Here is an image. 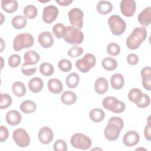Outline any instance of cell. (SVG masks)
<instances>
[{
	"label": "cell",
	"instance_id": "1",
	"mask_svg": "<svg viewBox=\"0 0 151 151\" xmlns=\"http://www.w3.org/2000/svg\"><path fill=\"white\" fill-rule=\"evenodd\" d=\"M124 127L123 120L119 117H111L104 129V136L109 141L116 140Z\"/></svg>",
	"mask_w": 151,
	"mask_h": 151
},
{
	"label": "cell",
	"instance_id": "2",
	"mask_svg": "<svg viewBox=\"0 0 151 151\" xmlns=\"http://www.w3.org/2000/svg\"><path fill=\"white\" fill-rule=\"evenodd\" d=\"M146 37L147 31L145 27H136L127 38L126 41V45L130 50L137 49L146 40Z\"/></svg>",
	"mask_w": 151,
	"mask_h": 151
},
{
	"label": "cell",
	"instance_id": "3",
	"mask_svg": "<svg viewBox=\"0 0 151 151\" xmlns=\"http://www.w3.org/2000/svg\"><path fill=\"white\" fill-rule=\"evenodd\" d=\"M63 38L66 42L77 45L83 41L84 34L81 29L73 26H68L66 27V31Z\"/></svg>",
	"mask_w": 151,
	"mask_h": 151
},
{
	"label": "cell",
	"instance_id": "4",
	"mask_svg": "<svg viewBox=\"0 0 151 151\" xmlns=\"http://www.w3.org/2000/svg\"><path fill=\"white\" fill-rule=\"evenodd\" d=\"M34 43L32 35L28 33H22L17 35L13 41V48L16 51L23 48H31Z\"/></svg>",
	"mask_w": 151,
	"mask_h": 151
},
{
	"label": "cell",
	"instance_id": "5",
	"mask_svg": "<svg viewBox=\"0 0 151 151\" xmlns=\"http://www.w3.org/2000/svg\"><path fill=\"white\" fill-rule=\"evenodd\" d=\"M102 106L105 109L110 110L114 113H121L126 109L124 102L113 96L105 97L102 101Z\"/></svg>",
	"mask_w": 151,
	"mask_h": 151
},
{
	"label": "cell",
	"instance_id": "6",
	"mask_svg": "<svg viewBox=\"0 0 151 151\" xmlns=\"http://www.w3.org/2000/svg\"><path fill=\"white\" fill-rule=\"evenodd\" d=\"M108 24L111 32L114 35H122L126 28V22L117 15H111L108 19Z\"/></svg>",
	"mask_w": 151,
	"mask_h": 151
},
{
	"label": "cell",
	"instance_id": "7",
	"mask_svg": "<svg viewBox=\"0 0 151 151\" xmlns=\"http://www.w3.org/2000/svg\"><path fill=\"white\" fill-rule=\"evenodd\" d=\"M70 143L74 148L87 150L91 146L92 142L91 139L83 133H77L74 134L70 139Z\"/></svg>",
	"mask_w": 151,
	"mask_h": 151
},
{
	"label": "cell",
	"instance_id": "8",
	"mask_svg": "<svg viewBox=\"0 0 151 151\" xmlns=\"http://www.w3.org/2000/svg\"><path fill=\"white\" fill-rule=\"evenodd\" d=\"M96 57L93 54L87 53L82 58L77 60L76 66L81 72L86 73L96 65Z\"/></svg>",
	"mask_w": 151,
	"mask_h": 151
},
{
	"label": "cell",
	"instance_id": "9",
	"mask_svg": "<svg viewBox=\"0 0 151 151\" xmlns=\"http://www.w3.org/2000/svg\"><path fill=\"white\" fill-rule=\"evenodd\" d=\"M12 138L15 143L21 147H26L30 143L29 136L27 131L22 128H19L13 132Z\"/></svg>",
	"mask_w": 151,
	"mask_h": 151
},
{
	"label": "cell",
	"instance_id": "10",
	"mask_svg": "<svg viewBox=\"0 0 151 151\" xmlns=\"http://www.w3.org/2000/svg\"><path fill=\"white\" fill-rule=\"evenodd\" d=\"M68 15L72 26L80 29L83 26V12L78 8H73L69 11Z\"/></svg>",
	"mask_w": 151,
	"mask_h": 151
},
{
	"label": "cell",
	"instance_id": "11",
	"mask_svg": "<svg viewBox=\"0 0 151 151\" xmlns=\"http://www.w3.org/2000/svg\"><path fill=\"white\" fill-rule=\"evenodd\" d=\"M58 9L57 6L51 5L45 6L43 9L42 20L47 24L54 22L58 15Z\"/></svg>",
	"mask_w": 151,
	"mask_h": 151
},
{
	"label": "cell",
	"instance_id": "12",
	"mask_svg": "<svg viewBox=\"0 0 151 151\" xmlns=\"http://www.w3.org/2000/svg\"><path fill=\"white\" fill-rule=\"evenodd\" d=\"M120 8L122 14L127 17L133 16L136 11V3L134 0H122Z\"/></svg>",
	"mask_w": 151,
	"mask_h": 151
},
{
	"label": "cell",
	"instance_id": "13",
	"mask_svg": "<svg viewBox=\"0 0 151 151\" xmlns=\"http://www.w3.org/2000/svg\"><path fill=\"white\" fill-rule=\"evenodd\" d=\"M54 138V134L52 129L48 127L44 126L40 129L38 132V139L40 142L44 145L50 143Z\"/></svg>",
	"mask_w": 151,
	"mask_h": 151
},
{
	"label": "cell",
	"instance_id": "14",
	"mask_svg": "<svg viewBox=\"0 0 151 151\" xmlns=\"http://www.w3.org/2000/svg\"><path fill=\"white\" fill-rule=\"evenodd\" d=\"M140 140V136L138 133L134 130L127 132L123 137V143L128 147H132L137 145Z\"/></svg>",
	"mask_w": 151,
	"mask_h": 151
},
{
	"label": "cell",
	"instance_id": "15",
	"mask_svg": "<svg viewBox=\"0 0 151 151\" xmlns=\"http://www.w3.org/2000/svg\"><path fill=\"white\" fill-rule=\"evenodd\" d=\"M38 42L44 48H50L54 44V38L49 31H44L38 35Z\"/></svg>",
	"mask_w": 151,
	"mask_h": 151
},
{
	"label": "cell",
	"instance_id": "16",
	"mask_svg": "<svg viewBox=\"0 0 151 151\" xmlns=\"http://www.w3.org/2000/svg\"><path fill=\"white\" fill-rule=\"evenodd\" d=\"M142 78V85L145 89L150 91L151 90V68L150 67H143L140 71Z\"/></svg>",
	"mask_w": 151,
	"mask_h": 151
},
{
	"label": "cell",
	"instance_id": "17",
	"mask_svg": "<svg viewBox=\"0 0 151 151\" xmlns=\"http://www.w3.org/2000/svg\"><path fill=\"white\" fill-rule=\"evenodd\" d=\"M139 22L143 27H147L151 22V7L145 8L141 11L137 17Z\"/></svg>",
	"mask_w": 151,
	"mask_h": 151
},
{
	"label": "cell",
	"instance_id": "18",
	"mask_svg": "<svg viewBox=\"0 0 151 151\" xmlns=\"http://www.w3.org/2000/svg\"><path fill=\"white\" fill-rule=\"evenodd\" d=\"M5 119L8 124L11 126H16L20 123L22 120V116L17 110H12L7 112Z\"/></svg>",
	"mask_w": 151,
	"mask_h": 151
},
{
	"label": "cell",
	"instance_id": "19",
	"mask_svg": "<svg viewBox=\"0 0 151 151\" xmlns=\"http://www.w3.org/2000/svg\"><path fill=\"white\" fill-rule=\"evenodd\" d=\"M24 64L27 65H35L40 60V56L38 53L34 50H28L24 55Z\"/></svg>",
	"mask_w": 151,
	"mask_h": 151
},
{
	"label": "cell",
	"instance_id": "20",
	"mask_svg": "<svg viewBox=\"0 0 151 151\" xmlns=\"http://www.w3.org/2000/svg\"><path fill=\"white\" fill-rule=\"evenodd\" d=\"M48 88L54 94H60L63 90L62 82L57 78H51L48 81Z\"/></svg>",
	"mask_w": 151,
	"mask_h": 151
},
{
	"label": "cell",
	"instance_id": "21",
	"mask_svg": "<svg viewBox=\"0 0 151 151\" xmlns=\"http://www.w3.org/2000/svg\"><path fill=\"white\" fill-rule=\"evenodd\" d=\"M94 88L97 94H103L105 93L109 88V84L107 79L104 77L98 78L94 83Z\"/></svg>",
	"mask_w": 151,
	"mask_h": 151
},
{
	"label": "cell",
	"instance_id": "22",
	"mask_svg": "<svg viewBox=\"0 0 151 151\" xmlns=\"http://www.w3.org/2000/svg\"><path fill=\"white\" fill-rule=\"evenodd\" d=\"M44 87L42 80L40 77H33L28 82V87L31 91L34 93L40 92Z\"/></svg>",
	"mask_w": 151,
	"mask_h": 151
},
{
	"label": "cell",
	"instance_id": "23",
	"mask_svg": "<svg viewBox=\"0 0 151 151\" xmlns=\"http://www.w3.org/2000/svg\"><path fill=\"white\" fill-rule=\"evenodd\" d=\"M124 84V79L120 73H116L112 75L110 78V84L113 89L120 90Z\"/></svg>",
	"mask_w": 151,
	"mask_h": 151
},
{
	"label": "cell",
	"instance_id": "24",
	"mask_svg": "<svg viewBox=\"0 0 151 151\" xmlns=\"http://www.w3.org/2000/svg\"><path fill=\"white\" fill-rule=\"evenodd\" d=\"M97 12L101 15H107L110 13L113 9V5L110 1H100L96 6Z\"/></svg>",
	"mask_w": 151,
	"mask_h": 151
},
{
	"label": "cell",
	"instance_id": "25",
	"mask_svg": "<svg viewBox=\"0 0 151 151\" xmlns=\"http://www.w3.org/2000/svg\"><path fill=\"white\" fill-rule=\"evenodd\" d=\"M77 100V95L72 91H65L61 96V101L65 105H72Z\"/></svg>",
	"mask_w": 151,
	"mask_h": 151
},
{
	"label": "cell",
	"instance_id": "26",
	"mask_svg": "<svg viewBox=\"0 0 151 151\" xmlns=\"http://www.w3.org/2000/svg\"><path fill=\"white\" fill-rule=\"evenodd\" d=\"M18 7V2L16 0H2L1 8L7 13L15 12Z\"/></svg>",
	"mask_w": 151,
	"mask_h": 151
},
{
	"label": "cell",
	"instance_id": "27",
	"mask_svg": "<svg viewBox=\"0 0 151 151\" xmlns=\"http://www.w3.org/2000/svg\"><path fill=\"white\" fill-rule=\"evenodd\" d=\"M19 108L22 113L25 114H29L36 110L37 105L33 101L27 100L21 103Z\"/></svg>",
	"mask_w": 151,
	"mask_h": 151
},
{
	"label": "cell",
	"instance_id": "28",
	"mask_svg": "<svg viewBox=\"0 0 151 151\" xmlns=\"http://www.w3.org/2000/svg\"><path fill=\"white\" fill-rule=\"evenodd\" d=\"M90 119L94 122H100L105 117V113L104 111L100 109L96 108L92 109L89 113Z\"/></svg>",
	"mask_w": 151,
	"mask_h": 151
},
{
	"label": "cell",
	"instance_id": "29",
	"mask_svg": "<svg viewBox=\"0 0 151 151\" xmlns=\"http://www.w3.org/2000/svg\"><path fill=\"white\" fill-rule=\"evenodd\" d=\"M13 93L17 97H21L24 96L26 93V88L23 83L21 81H16L12 86Z\"/></svg>",
	"mask_w": 151,
	"mask_h": 151
},
{
	"label": "cell",
	"instance_id": "30",
	"mask_svg": "<svg viewBox=\"0 0 151 151\" xmlns=\"http://www.w3.org/2000/svg\"><path fill=\"white\" fill-rule=\"evenodd\" d=\"M27 23V19L22 15H17L14 17L11 21V24L13 27L17 29L24 28Z\"/></svg>",
	"mask_w": 151,
	"mask_h": 151
},
{
	"label": "cell",
	"instance_id": "31",
	"mask_svg": "<svg viewBox=\"0 0 151 151\" xmlns=\"http://www.w3.org/2000/svg\"><path fill=\"white\" fill-rule=\"evenodd\" d=\"M79 81L80 77L78 74L76 73H71L67 76L65 82L70 88H74L78 86Z\"/></svg>",
	"mask_w": 151,
	"mask_h": 151
},
{
	"label": "cell",
	"instance_id": "32",
	"mask_svg": "<svg viewBox=\"0 0 151 151\" xmlns=\"http://www.w3.org/2000/svg\"><path fill=\"white\" fill-rule=\"evenodd\" d=\"M102 67L107 71H113L117 67V61L112 57H106L102 60Z\"/></svg>",
	"mask_w": 151,
	"mask_h": 151
},
{
	"label": "cell",
	"instance_id": "33",
	"mask_svg": "<svg viewBox=\"0 0 151 151\" xmlns=\"http://www.w3.org/2000/svg\"><path fill=\"white\" fill-rule=\"evenodd\" d=\"M143 96L142 91L137 88H132L128 93V98L129 100L136 104L141 99Z\"/></svg>",
	"mask_w": 151,
	"mask_h": 151
},
{
	"label": "cell",
	"instance_id": "34",
	"mask_svg": "<svg viewBox=\"0 0 151 151\" xmlns=\"http://www.w3.org/2000/svg\"><path fill=\"white\" fill-rule=\"evenodd\" d=\"M66 31L65 26L62 23H57L52 27V32L54 35L58 38L61 39L64 38Z\"/></svg>",
	"mask_w": 151,
	"mask_h": 151
},
{
	"label": "cell",
	"instance_id": "35",
	"mask_svg": "<svg viewBox=\"0 0 151 151\" xmlns=\"http://www.w3.org/2000/svg\"><path fill=\"white\" fill-rule=\"evenodd\" d=\"M54 71V67L49 63H43L40 66V72L45 76H51Z\"/></svg>",
	"mask_w": 151,
	"mask_h": 151
},
{
	"label": "cell",
	"instance_id": "36",
	"mask_svg": "<svg viewBox=\"0 0 151 151\" xmlns=\"http://www.w3.org/2000/svg\"><path fill=\"white\" fill-rule=\"evenodd\" d=\"M38 11L37 8L33 5H27L24 9V14L25 17L28 19H32L37 17Z\"/></svg>",
	"mask_w": 151,
	"mask_h": 151
},
{
	"label": "cell",
	"instance_id": "37",
	"mask_svg": "<svg viewBox=\"0 0 151 151\" xmlns=\"http://www.w3.org/2000/svg\"><path fill=\"white\" fill-rule=\"evenodd\" d=\"M12 98L7 93H2L1 94L0 100V108L1 109H5L11 106L12 103Z\"/></svg>",
	"mask_w": 151,
	"mask_h": 151
},
{
	"label": "cell",
	"instance_id": "38",
	"mask_svg": "<svg viewBox=\"0 0 151 151\" xmlns=\"http://www.w3.org/2000/svg\"><path fill=\"white\" fill-rule=\"evenodd\" d=\"M58 66L59 69L63 72H68L72 68V64L67 59L61 60L58 63Z\"/></svg>",
	"mask_w": 151,
	"mask_h": 151
},
{
	"label": "cell",
	"instance_id": "39",
	"mask_svg": "<svg viewBox=\"0 0 151 151\" xmlns=\"http://www.w3.org/2000/svg\"><path fill=\"white\" fill-rule=\"evenodd\" d=\"M107 52L112 56H116L120 52V47L117 43H110L107 47Z\"/></svg>",
	"mask_w": 151,
	"mask_h": 151
},
{
	"label": "cell",
	"instance_id": "40",
	"mask_svg": "<svg viewBox=\"0 0 151 151\" xmlns=\"http://www.w3.org/2000/svg\"><path fill=\"white\" fill-rule=\"evenodd\" d=\"M21 57L18 54H12L8 58V64L11 67L16 68L21 63Z\"/></svg>",
	"mask_w": 151,
	"mask_h": 151
},
{
	"label": "cell",
	"instance_id": "41",
	"mask_svg": "<svg viewBox=\"0 0 151 151\" xmlns=\"http://www.w3.org/2000/svg\"><path fill=\"white\" fill-rule=\"evenodd\" d=\"M83 53V49L81 47L77 46H73L70 49H69L67 54L72 58H76L80 56Z\"/></svg>",
	"mask_w": 151,
	"mask_h": 151
},
{
	"label": "cell",
	"instance_id": "42",
	"mask_svg": "<svg viewBox=\"0 0 151 151\" xmlns=\"http://www.w3.org/2000/svg\"><path fill=\"white\" fill-rule=\"evenodd\" d=\"M21 70L22 73L24 75L29 76L34 74L36 72L37 67H31L29 65H27V64L23 63L22 64Z\"/></svg>",
	"mask_w": 151,
	"mask_h": 151
},
{
	"label": "cell",
	"instance_id": "43",
	"mask_svg": "<svg viewBox=\"0 0 151 151\" xmlns=\"http://www.w3.org/2000/svg\"><path fill=\"white\" fill-rule=\"evenodd\" d=\"M54 150L55 151H66L67 145L63 139H58L54 143Z\"/></svg>",
	"mask_w": 151,
	"mask_h": 151
},
{
	"label": "cell",
	"instance_id": "44",
	"mask_svg": "<svg viewBox=\"0 0 151 151\" xmlns=\"http://www.w3.org/2000/svg\"><path fill=\"white\" fill-rule=\"evenodd\" d=\"M150 103V97L148 95L145 93H143L142 97L136 105L140 108H145L149 106Z\"/></svg>",
	"mask_w": 151,
	"mask_h": 151
},
{
	"label": "cell",
	"instance_id": "45",
	"mask_svg": "<svg viewBox=\"0 0 151 151\" xmlns=\"http://www.w3.org/2000/svg\"><path fill=\"white\" fill-rule=\"evenodd\" d=\"M150 116H149L147 119V123L144 129V135L145 139L150 141L151 140V130H150Z\"/></svg>",
	"mask_w": 151,
	"mask_h": 151
},
{
	"label": "cell",
	"instance_id": "46",
	"mask_svg": "<svg viewBox=\"0 0 151 151\" xmlns=\"http://www.w3.org/2000/svg\"><path fill=\"white\" fill-rule=\"evenodd\" d=\"M127 62L130 65H136L137 64V63L139 62V57L138 56L134 54V53H131L129 54L127 57Z\"/></svg>",
	"mask_w": 151,
	"mask_h": 151
},
{
	"label": "cell",
	"instance_id": "47",
	"mask_svg": "<svg viewBox=\"0 0 151 151\" xmlns=\"http://www.w3.org/2000/svg\"><path fill=\"white\" fill-rule=\"evenodd\" d=\"M1 131H0V142H3L5 141L9 136V132L8 130L5 126H1Z\"/></svg>",
	"mask_w": 151,
	"mask_h": 151
},
{
	"label": "cell",
	"instance_id": "48",
	"mask_svg": "<svg viewBox=\"0 0 151 151\" xmlns=\"http://www.w3.org/2000/svg\"><path fill=\"white\" fill-rule=\"evenodd\" d=\"M55 2L61 6H68L73 2V0H55Z\"/></svg>",
	"mask_w": 151,
	"mask_h": 151
},
{
	"label": "cell",
	"instance_id": "49",
	"mask_svg": "<svg viewBox=\"0 0 151 151\" xmlns=\"http://www.w3.org/2000/svg\"><path fill=\"white\" fill-rule=\"evenodd\" d=\"M1 52H2V51H3V50H4V46H3V44H4V41H3V40L2 39V38H1Z\"/></svg>",
	"mask_w": 151,
	"mask_h": 151
}]
</instances>
